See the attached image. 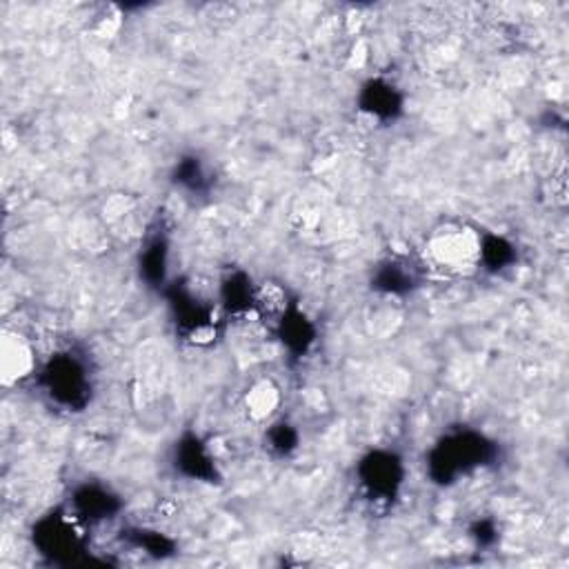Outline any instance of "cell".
Listing matches in <instances>:
<instances>
[{
  "mask_svg": "<svg viewBox=\"0 0 569 569\" xmlns=\"http://www.w3.org/2000/svg\"><path fill=\"white\" fill-rule=\"evenodd\" d=\"M427 263L449 276H463L476 269L483 243L474 227L465 222H443L425 241Z\"/></svg>",
  "mask_w": 569,
  "mask_h": 569,
  "instance_id": "6da1fadb",
  "label": "cell"
},
{
  "mask_svg": "<svg viewBox=\"0 0 569 569\" xmlns=\"http://www.w3.org/2000/svg\"><path fill=\"white\" fill-rule=\"evenodd\" d=\"M36 359L27 338L19 331H5L0 340V378L10 387L25 380L34 372Z\"/></svg>",
  "mask_w": 569,
  "mask_h": 569,
  "instance_id": "7a4b0ae2",
  "label": "cell"
},
{
  "mask_svg": "<svg viewBox=\"0 0 569 569\" xmlns=\"http://www.w3.org/2000/svg\"><path fill=\"white\" fill-rule=\"evenodd\" d=\"M245 403H247V412L254 419H258V421L267 419L278 408V389L269 380H263L252 387V391L245 398Z\"/></svg>",
  "mask_w": 569,
  "mask_h": 569,
  "instance_id": "3957f363",
  "label": "cell"
}]
</instances>
